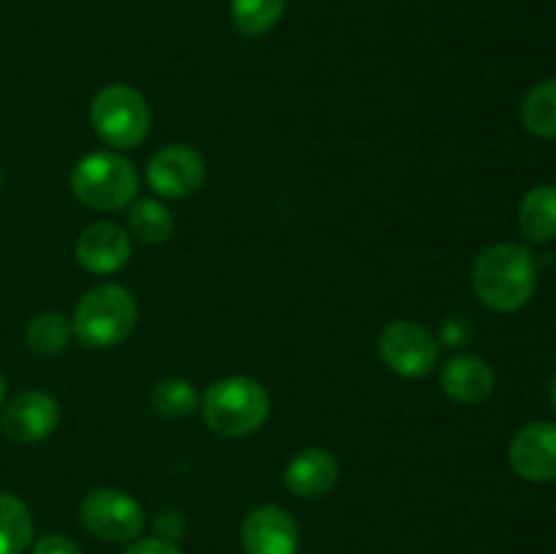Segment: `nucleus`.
Listing matches in <instances>:
<instances>
[{
    "instance_id": "obj_1",
    "label": "nucleus",
    "mask_w": 556,
    "mask_h": 554,
    "mask_svg": "<svg viewBox=\"0 0 556 554\" xmlns=\"http://www.w3.org/2000/svg\"><path fill=\"white\" fill-rule=\"evenodd\" d=\"M538 286V261L532 250L516 242L489 244L472 264V291L494 313H516L532 299Z\"/></svg>"
},
{
    "instance_id": "obj_2",
    "label": "nucleus",
    "mask_w": 556,
    "mask_h": 554,
    "mask_svg": "<svg viewBox=\"0 0 556 554\" xmlns=\"http://www.w3.org/2000/svg\"><path fill=\"white\" fill-rule=\"evenodd\" d=\"M269 405L264 383L248 375H231L204 391L199 411L206 427L220 438H244L264 427Z\"/></svg>"
},
{
    "instance_id": "obj_3",
    "label": "nucleus",
    "mask_w": 556,
    "mask_h": 554,
    "mask_svg": "<svg viewBox=\"0 0 556 554\" xmlns=\"http://www.w3.org/2000/svg\"><path fill=\"white\" fill-rule=\"evenodd\" d=\"M136 320H139V307L128 288L98 286L79 299L71 326L81 345L117 348L136 329Z\"/></svg>"
},
{
    "instance_id": "obj_4",
    "label": "nucleus",
    "mask_w": 556,
    "mask_h": 554,
    "mask_svg": "<svg viewBox=\"0 0 556 554\" xmlns=\"http://www.w3.org/2000/svg\"><path fill=\"white\" fill-rule=\"evenodd\" d=\"M71 190L90 210H123L139 193V172L119 152H92L71 172Z\"/></svg>"
},
{
    "instance_id": "obj_5",
    "label": "nucleus",
    "mask_w": 556,
    "mask_h": 554,
    "mask_svg": "<svg viewBox=\"0 0 556 554\" xmlns=\"http://www.w3.org/2000/svg\"><path fill=\"white\" fill-rule=\"evenodd\" d=\"M90 123L98 139L117 150H134L150 134L152 114L144 96L130 85H109L92 98Z\"/></svg>"
},
{
    "instance_id": "obj_6",
    "label": "nucleus",
    "mask_w": 556,
    "mask_h": 554,
    "mask_svg": "<svg viewBox=\"0 0 556 554\" xmlns=\"http://www.w3.org/2000/svg\"><path fill=\"white\" fill-rule=\"evenodd\" d=\"M81 525L109 543H130L144 532V508L119 489H96L81 500Z\"/></svg>"
},
{
    "instance_id": "obj_7",
    "label": "nucleus",
    "mask_w": 556,
    "mask_h": 554,
    "mask_svg": "<svg viewBox=\"0 0 556 554\" xmlns=\"http://www.w3.org/2000/svg\"><path fill=\"white\" fill-rule=\"evenodd\" d=\"M378 353L391 373L402 378H424L440 356V342L416 320H394L380 331Z\"/></svg>"
},
{
    "instance_id": "obj_8",
    "label": "nucleus",
    "mask_w": 556,
    "mask_h": 554,
    "mask_svg": "<svg viewBox=\"0 0 556 554\" xmlns=\"http://www.w3.org/2000/svg\"><path fill=\"white\" fill-rule=\"evenodd\" d=\"M206 163L199 150L188 144H168L152 155L147 182L163 199H188L204 185Z\"/></svg>"
},
{
    "instance_id": "obj_9",
    "label": "nucleus",
    "mask_w": 556,
    "mask_h": 554,
    "mask_svg": "<svg viewBox=\"0 0 556 554\" xmlns=\"http://www.w3.org/2000/svg\"><path fill=\"white\" fill-rule=\"evenodd\" d=\"M510 470L532 483L556 481V424L532 421L514 435L508 449Z\"/></svg>"
},
{
    "instance_id": "obj_10",
    "label": "nucleus",
    "mask_w": 556,
    "mask_h": 554,
    "mask_svg": "<svg viewBox=\"0 0 556 554\" xmlns=\"http://www.w3.org/2000/svg\"><path fill=\"white\" fill-rule=\"evenodd\" d=\"M60 407L54 396L43 391H22L11 396L0 416V429L16 443H41L58 429Z\"/></svg>"
},
{
    "instance_id": "obj_11",
    "label": "nucleus",
    "mask_w": 556,
    "mask_h": 554,
    "mask_svg": "<svg viewBox=\"0 0 556 554\" xmlns=\"http://www.w3.org/2000/svg\"><path fill=\"white\" fill-rule=\"evenodd\" d=\"M242 546L248 554H296V521L277 505H258L242 521Z\"/></svg>"
},
{
    "instance_id": "obj_12",
    "label": "nucleus",
    "mask_w": 556,
    "mask_h": 554,
    "mask_svg": "<svg viewBox=\"0 0 556 554\" xmlns=\"http://www.w3.org/2000/svg\"><path fill=\"white\" fill-rule=\"evenodd\" d=\"M130 259V237L117 223H92L76 239V261L92 275H112Z\"/></svg>"
},
{
    "instance_id": "obj_13",
    "label": "nucleus",
    "mask_w": 556,
    "mask_h": 554,
    "mask_svg": "<svg viewBox=\"0 0 556 554\" xmlns=\"http://www.w3.org/2000/svg\"><path fill=\"white\" fill-rule=\"evenodd\" d=\"M340 481V465L326 449H304L288 462L286 487L296 498H324Z\"/></svg>"
},
{
    "instance_id": "obj_14",
    "label": "nucleus",
    "mask_w": 556,
    "mask_h": 554,
    "mask_svg": "<svg viewBox=\"0 0 556 554\" xmlns=\"http://www.w3.org/2000/svg\"><path fill=\"white\" fill-rule=\"evenodd\" d=\"M440 386L459 405H478L494 391V369L481 356H456L440 373Z\"/></svg>"
},
{
    "instance_id": "obj_15",
    "label": "nucleus",
    "mask_w": 556,
    "mask_h": 554,
    "mask_svg": "<svg viewBox=\"0 0 556 554\" xmlns=\"http://www.w3.org/2000/svg\"><path fill=\"white\" fill-rule=\"evenodd\" d=\"M519 231L535 244L556 239V185H538L521 199Z\"/></svg>"
},
{
    "instance_id": "obj_16",
    "label": "nucleus",
    "mask_w": 556,
    "mask_h": 554,
    "mask_svg": "<svg viewBox=\"0 0 556 554\" xmlns=\"http://www.w3.org/2000/svg\"><path fill=\"white\" fill-rule=\"evenodd\" d=\"M33 543L30 508L16 494L0 492V554H22Z\"/></svg>"
},
{
    "instance_id": "obj_17",
    "label": "nucleus",
    "mask_w": 556,
    "mask_h": 554,
    "mask_svg": "<svg viewBox=\"0 0 556 554\" xmlns=\"http://www.w3.org/2000/svg\"><path fill=\"white\" fill-rule=\"evenodd\" d=\"M521 123L541 139H556V79H543L521 101Z\"/></svg>"
},
{
    "instance_id": "obj_18",
    "label": "nucleus",
    "mask_w": 556,
    "mask_h": 554,
    "mask_svg": "<svg viewBox=\"0 0 556 554\" xmlns=\"http://www.w3.org/2000/svg\"><path fill=\"white\" fill-rule=\"evenodd\" d=\"M150 405L161 418H185L199 411L201 396L190 380L163 378L152 386Z\"/></svg>"
},
{
    "instance_id": "obj_19",
    "label": "nucleus",
    "mask_w": 556,
    "mask_h": 554,
    "mask_svg": "<svg viewBox=\"0 0 556 554\" xmlns=\"http://www.w3.org/2000/svg\"><path fill=\"white\" fill-rule=\"evenodd\" d=\"M71 337H74V326L60 313L36 315L25 329L27 348L38 356H58L68 348Z\"/></svg>"
},
{
    "instance_id": "obj_20",
    "label": "nucleus",
    "mask_w": 556,
    "mask_h": 554,
    "mask_svg": "<svg viewBox=\"0 0 556 554\" xmlns=\"http://www.w3.org/2000/svg\"><path fill=\"white\" fill-rule=\"evenodd\" d=\"M128 228L139 242L144 244H163L174 234V217L161 201L144 199L130 210Z\"/></svg>"
},
{
    "instance_id": "obj_21",
    "label": "nucleus",
    "mask_w": 556,
    "mask_h": 554,
    "mask_svg": "<svg viewBox=\"0 0 556 554\" xmlns=\"http://www.w3.org/2000/svg\"><path fill=\"white\" fill-rule=\"evenodd\" d=\"M288 0H231V20L244 36H264L286 14Z\"/></svg>"
},
{
    "instance_id": "obj_22",
    "label": "nucleus",
    "mask_w": 556,
    "mask_h": 554,
    "mask_svg": "<svg viewBox=\"0 0 556 554\" xmlns=\"http://www.w3.org/2000/svg\"><path fill=\"white\" fill-rule=\"evenodd\" d=\"M33 554H81V549L68 536H43L33 546Z\"/></svg>"
},
{
    "instance_id": "obj_23",
    "label": "nucleus",
    "mask_w": 556,
    "mask_h": 554,
    "mask_svg": "<svg viewBox=\"0 0 556 554\" xmlns=\"http://www.w3.org/2000/svg\"><path fill=\"white\" fill-rule=\"evenodd\" d=\"M182 532H185V519L182 514H177V511H166V514H161L155 519V538H161V541L174 543Z\"/></svg>"
},
{
    "instance_id": "obj_24",
    "label": "nucleus",
    "mask_w": 556,
    "mask_h": 554,
    "mask_svg": "<svg viewBox=\"0 0 556 554\" xmlns=\"http://www.w3.org/2000/svg\"><path fill=\"white\" fill-rule=\"evenodd\" d=\"M472 337V326L467 318H448L443 326V342L451 348L467 345V340Z\"/></svg>"
},
{
    "instance_id": "obj_25",
    "label": "nucleus",
    "mask_w": 556,
    "mask_h": 554,
    "mask_svg": "<svg viewBox=\"0 0 556 554\" xmlns=\"http://www.w3.org/2000/svg\"><path fill=\"white\" fill-rule=\"evenodd\" d=\"M125 554H182L174 543L161 541V538H147V541L134 543Z\"/></svg>"
},
{
    "instance_id": "obj_26",
    "label": "nucleus",
    "mask_w": 556,
    "mask_h": 554,
    "mask_svg": "<svg viewBox=\"0 0 556 554\" xmlns=\"http://www.w3.org/2000/svg\"><path fill=\"white\" fill-rule=\"evenodd\" d=\"M548 402H552V411L556 413V373L548 380Z\"/></svg>"
},
{
    "instance_id": "obj_27",
    "label": "nucleus",
    "mask_w": 556,
    "mask_h": 554,
    "mask_svg": "<svg viewBox=\"0 0 556 554\" xmlns=\"http://www.w3.org/2000/svg\"><path fill=\"white\" fill-rule=\"evenodd\" d=\"M3 396H5V378L3 373H0V407H3Z\"/></svg>"
},
{
    "instance_id": "obj_28",
    "label": "nucleus",
    "mask_w": 556,
    "mask_h": 554,
    "mask_svg": "<svg viewBox=\"0 0 556 554\" xmlns=\"http://www.w3.org/2000/svg\"><path fill=\"white\" fill-rule=\"evenodd\" d=\"M0 185H3V168H0Z\"/></svg>"
}]
</instances>
